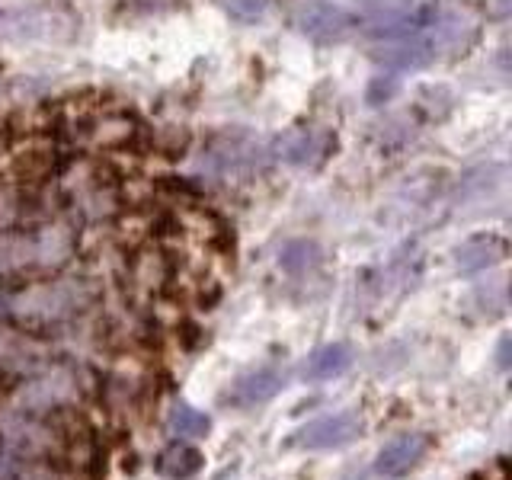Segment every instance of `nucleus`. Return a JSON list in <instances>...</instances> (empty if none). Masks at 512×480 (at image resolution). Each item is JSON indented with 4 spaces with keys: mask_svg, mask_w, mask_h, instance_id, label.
<instances>
[{
    "mask_svg": "<svg viewBox=\"0 0 512 480\" xmlns=\"http://www.w3.org/2000/svg\"><path fill=\"white\" fill-rule=\"evenodd\" d=\"M202 452L196 445H189L186 439H173L157 458V471L170 480H189L192 474L202 471Z\"/></svg>",
    "mask_w": 512,
    "mask_h": 480,
    "instance_id": "11",
    "label": "nucleus"
},
{
    "mask_svg": "<svg viewBox=\"0 0 512 480\" xmlns=\"http://www.w3.org/2000/svg\"><path fill=\"white\" fill-rule=\"evenodd\" d=\"M77 29V16L68 7L39 4L0 20V36L10 39H71Z\"/></svg>",
    "mask_w": 512,
    "mask_h": 480,
    "instance_id": "4",
    "label": "nucleus"
},
{
    "mask_svg": "<svg viewBox=\"0 0 512 480\" xmlns=\"http://www.w3.org/2000/svg\"><path fill=\"white\" fill-rule=\"evenodd\" d=\"M320 247L314 244V240H292L285 250H282V269L295 272V276H301V272H308L320 263Z\"/></svg>",
    "mask_w": 512,
    "mask_h": 480,
    "instance_id": "14",
    "label": "nucleus"
},
{
    "mask_svg": "<svg viewBox=\"0 0 512 480\" xmlns=\"http://www.w3.org/2000/svg\"><path fill=\"white\" fill-rule=\"evenodd\" d=\"M215 4L237 23H256L263 20L266 10L272 7V0H215Z\"/></svg>",
    "mask_w": 512,
    "mask_h": 480,
    "instance_id": "15",
    "label": "nucleus"
},
{
    "mask_svg": "<svg viewBox=\"0 0 512 480\" xmlns=\"http://www.w3.org/2000/svg\"><path fill=\"white\" fill-rule=\"evenodd\" d=\"M336 148V138L327 132H314V128H288L276 141H272V154L282 164L292 167H317L330 157Z\"/></svg>",
    "mask_w": 512,
    "mask_h": 480,
    "instance_id": "5",
    "label": "nucleus"
},
{
    "mask_svg": "<svg viewBox=\"0 0 512 480\" xmlns=\"http://www.w3.org/2000/svg\"><path fill=\"white\" fill-rule=\"evenodd\" d=\"M256 157H260V141H253L247 132H234L224 135L215 144V164L221 170H237V167H253Z\"/></svg>",
    "mask_w": 512,
    "mask_h": 480,
    "instance_id": "12",
    "label": "nucleus"
},
{
    "mask_svg": "<svg viewBox=\"0 0 512 480\" xmlns=\"http://www.w3.org/2000/svg\"><path fill=\"white\" fill-rule=\"evenodd\" d=\"M349 368H352V349L346 343H327L308 356V362L301 368V378L304 381H333V378L346 375Z\"/></svg>",
    "mask_w": 512,
    "mask_h": 480,
    "instance_id": "10",
    "label": "nucleus"
},
{
    "mask_svg": "<svg viewBox=\"0 0 512 480\" xmlns=\"http://www.w3.org/2000/svg\"><path fill=\"white\" fill-rule=\"evenodd\" d=\"M365 432V420L359 410H343L311 420L308 426H301L292 432V439L285 442V448H304V452H327V448H343L352 445Z\"/></svg>",
    "mask_w": 512,
    "mask_h": 480,
    "instance_id": "3",
    "label": "nucleus"
},
{
    "mask_svg": "<svg viewBox=\"0 0 512 480\" xmlns=\"http://www.w3.org/2000/svg\"><path fill=\"white\" fill-rule=\"evenodd\" d=\"M128 10H141V13H164V10H176L180 0H125Z\"/></svg>",
    "mask_w": 512,
    "mask_h": 480,
    "instance_id": "16",
    "label": "nucleus"
},
{
    "mask_svg": "<svg viewBox=\"0 0 512 480\" xmlns=\"http://www.w3.org/2000/svg\"><path fill=\"white\" fill-rule=\"evenodd\" d=\"M285 381H288V375L282 372V368L266 365V368H256V372L240 375L221 400H224V404H231V407H240V410L260 407V404H266V400H272L285 388Z\"/></svg>",
    "mask_w": 512,
    "mask_h": 480,
    "instance_id": "6",
    "label": "nucleus"
},
{
    "mask_svg": "<svg viewBox=\"0 0 512 480\" xmlns=\"http://www.w3.org/2000/svg\"><path fill=\"white\" fill-rule=\"evenodd\" d=\"M426 452H429V436H423V432H407V436H397L378 452L375 474L384 477V480L404 477V474H410L416 468V464H420V458Z\"/></svg>",
    "mask_w": 512,
    "mask_h": 480,
    "instance_id": "7",
    "label": "nucleus"
},
{
    "mask_svg": "<svg viewBox=\"0 0 512 480\" xmlns=\"http://www.w3.org/2000/svg\"><path fill=\"white\" fill-rule=\"evenodd\" d=\"M496 365L509 368V336H503V340H500V349H496Z\"/></svg>",
    "mask_w": 512,
    "mask_h": 480,
    "instance_id": "17",
    "label": "nucleus"
},
{
    "mask_svg": "<svg viewBox=\"0 0 512 480\" xmlns=\"http://www.w3.org/2000/svg\"><path fill=\"white\" fill-rule=\"evenodd\" d=\"M439 7L432 0H356V26L378 39L420 36L432 26Z\"/></svg>",
    "mask_w": 512,
    "mask_h": 480,
    "instance_id": "1",
    "label": "nucleus"
},
{
    "mask_svg": "<svg viewBox=\"0 0 512 480\" xmlns=\"http://www.w3.org/2000/svg\"><path fill=\"white\" fill-rule=\"evenodd\" d=\"M372 58L391 71H420L432 64L439 55L426 36H407V39H388V45L372 48Z\"/></svg>",
    "mask_w": 512,
    "mask_h": 480,
    "instance_id": "8",
    "label": "nucleus"
},
{
    "mask_svg": "<svg viewBox=\"0 0 512 480\" xmlns=\"http://www.w3.org/2000/svg\"><path fill=\"white\" fill-rule=\"evenodd\" d=\"M506 253H509V244L500 234H480V237L464 240V244L455 250V263L461 272H480V269L503 263Z\"/></svg>",
    "mask_w": 512,
    "mask_h": 480,
    "instance_id": "9",
    "label": "nucleus"
},
{
    "mask_svg": "<svg viewBox=\"0 0 512 480\" xmlns=\"http://www.w3.org/2000/svg\"><path fill=\"white\" fill-rule=\"evenodd\" d=\"M208 429H212L208 413L189 407V404H176L170 410V432L176 439H202Z\"/></svg>",
    "mask_w": 512,
    "mask_h": 480,
    "instance_id": "13",
    "label": "nucleus"
},
{
    "mask_svg": "<svg viewBox=\"0 0 512 480\" xmlns=\"http://www.w3.org/2000/svg\"><path fill=\"white\" fill-rule=\"evenodd\" d=\"M292 26L317 45H340L356 32V16L333 0H304L292 13Z\"/></svg>",
    "mask_w": 512,
    "mask_h": 480,
    "instance_id": "2",
    "label": "nucleus"
}]
</instances>
